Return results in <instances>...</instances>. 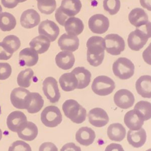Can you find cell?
Masks as SVG:
<instances>
[{
    "mask_svg": "<svg viewBox=\"0 0 151 151\" xmlns=\"http://www.w3.org/2000/svg\"><path fill=\"white\" fill-rule=\"evenodd\" d=\"M86 46L87 60L88 63L93 67L100 65L104 57V39L99 36H92L88 39Z\"/></svg>",
    "mask_w": 151,
    "mask_h": 151,
    "instance_id": "6da1fadb",
    "label": "cell"
},
{
    "mask_svg": "<svg viewBox=\"0 0 151 151\" xmlns=\"http://www.w3.org/2000/svg\"><path fill=\"white\" fill-rule=\"evenodd\" d=\"M65 116L73 123L80 124L86 119L87 112L84 107L73 99L65 100L62 106Z\"/></svg>",
    "mask_w": 151,
    "mask_h": 151,
    "instance_id": "7a4b0ae2",
    "label": "cell"
},
{
    "mask_svg": "<svg viewBox=\"0 0 151 151\" xmlns=\"http://www.w3.org/2000/svg\"><path fill=\"white\" fill-rule=\"evenodd\" d=\"M113 72L116 77L122 80L132 77L134 72V65L128 58L120 57L113 64Z\"/></svg>",
    "mask_w": 151,
    "mask_h": 151,
    "instance_id": "3957f363",
    "label": "cell"
},
{
    "mask_svg": "<svg viewBox=\"0 0 151 151\" xmlns=\"http://www.w3.org/2000/svg\"><path fill=\"white\" fill-rule=\"evenodd\" d=\"M115 88L114 81L106 76L96 77L91 84L93 91L99 96H104L111 94Z\"/></svg>",
    "mask_w": 151,
    "mask_h": 151,
    "instance_id": "277c9868",
    "label": "cell"
},
{
    "mask_svg": "<svg viewBox=\"0 0 151 151\" xmlns=\"http://www.w3.org/2000/svg\"><path fill=\"white\" fill-rule=\"evenodd\" d=\"M62 114L60 109L55 106L46 107L41 113V121L46 127H55L62 122Z\"/></svg>",
    "mask_w": 151,
    "mask_h": 151,
    "instance_id": "5b68a950",
    "label": "cell"
},
{
    "mask_svg": "<svg viewBox=\"0 0 151 151\" xmlns=\"http://www.w3.org/2000/svg\"><path fill=\"white\" fill-rule=\"evenodd\" d=\"M105 50L113 55H118L124 50L125 42L123 38L116 34H110L105 36Z\"/></svg>",
    "mask_w": 151,
    "mask_h": 151,
    "instance_id": "8992f818",
    "label": "cell"
},
{
    "mask_svg": "<svg viewBox=\"0 0 151 151\" xmlns=\"http://www.w3.org/2000/svg\"><path fill=\"white\" fill-rule=\"evenodd\" d=\"M42 91L47 99L52 103H57L60 99V92L57 80L52 77H48L42 83Z\"/></svg>",
    "mask_w": 151,
    "mask_h": 151,
    "instance_id": "52a82bcc",
    "label": "cell"
},
{
    "mask_svg": "<svg viewBox=\"0 0 151 151\" xmlns=\"http://www.w3.org/2000/svg\"><path fill=\"white\" fill-rule=\"evenodd\" d=\"M88 27L93 33L101 34L105 33L109 27V20L103 14L92 15L88 19Z\"/></svg>",
    "mask_w": 151,
    "mask_h": 151,
    "instance_id": "ba28073f",
    "label": "cell"
},
{
    "mask_svg": "<svg viewBox=\"0 0 151 151\" xmlns=\"http://www.w3.org/2000/svg\"><path fill=\"white\" fill-rule=\"evenodd\" d=\"M149 38L148 35L143 31L136 28L128 36V46L132 50L138 51L144 47Z\"/></svg>",
    "mask_w": 151,
    "mask_h": 151,
    "instance_id": "9c48e42d",
    "label": "cell"
},
{
    "mask_svg": "<svg viewBox=\"0 0 151 151\" xmlns=\"http://www.w3.org/2000/svg\"><path fill=\"white\" fill-rule=\"evenodd\" d=\"M114 102L120 109H127L133 106L134 103L133 94L127 89H120L114 95Z\"/></svg>",
    "mask_w": 151,
    "mask_h": 151,
    "instance_id": "30bf717a",
    "label": "cell"
},
{
    "mask_svg": "<svg viewBox=\"0 0 151 151\" xmlns=\"http://www.w3.org/2000/svg\"><path fill=\"white\" fill-rule=\"evenodd\" d=\"M38 33L47 37L51 42L54 41L60 33L58 26L52 21L46 19L42 21L38 26Z\"/></svg>",
    "mask_w": 151,
    "mask_h": 151,
    "instance_id": "8fae6325",
    "label": "cell"
},
{
    "mask_svg": "<svg viewBox=\"0 0 151 151\" xmlns=\"http://www.w3.org/2000/svg\"><path fill=\"white\" fill-rule=\"evenodd\" d=\"M88 117L90 123L97 127L106 126L109 121L107 113L100 107H95L91 109L88 112Z\"/></svg>",
    "mask_w": 151,
    "mask_h": 151,
    "instance_id": "7c38bea8",
    "label": "cell"
},
{
    "mask_svg": "<svg viewBox=\"0 0 151 151\" xmlns=\"http://www.w3.org/2000/svg\"><path fill=\"white\" fill-rule=\"evenodd\" d=\"M42 97L37 92H29L25 99V109L31 114L38 113L44 106Z\"/></svg>",
    "mask_w": 151,
    "mask_h": 151,
    "instance_id": "4fadbf2b",
    "label": "cell"
},
{
    "mask_svg": "<svg viewBox=\"0 0 151 151\" xmlns=\"http://www.w3.org/2000/svg\"><path fill=\"white\" fill-rule=\"evenodd\" d=\"M27 122L25 114L18 110L11 112L7 117L6 125L8 128L13 132H17L19 129Z\"/></svg>",
    "mask_w": 151,
    "mask_h": 151,
    "instance_id": "5bb4252c",
    "label": "cell"
},
{
    "mask_svg": "<svg viewBox=\"0 0 151 151\" xmlns=\"http://www.w3.org/2000/svg\"><path fill=\"white\" fill-rule=\"evenodd\" d=\"M40 16L39 14L33 9H28L24 11L20 18V23L22 27L27 29L32 28L40 23Z\"/></svg>",
    "mask_w": 151,
    "mask_h": 151,
    "instance_id": "9a60e30c",
    "label": "cell"
},
{
    "mask_svg": "<svg viewBox=\"0 0 151 151\" xmlns=\"http://www.w3.org/2000/svg\"><path fill=\"white\" fill-rule=\"evenodd\" d=\"M58 45L63 51L73 52L78 48L79 39L76 35L65 33L61 35L59 38Z\"/></svg>",
    "mask_w": 151,
    "mask_h": 151,
    "instance_id": "2e32d148",
    "label": "cell"
},
{
    "mask_svg": "<svg viewBox=\"0 0 151 151\" xmlns=\"http://www.w3.org/2000/svg\"><path fill=\"white\" fill-rule=\"evenodd\" d=\"M38 61V52L32 48L22 49L19 53V64L21 66L32 67Z\"/></svg>",
    "mask_w": 151,
    "mask_h": 151,
    "instance_id": "e0dca14e",
    "label": "cell"
},
{
    "mask_svg": "<svg viewBox=\"0 0 151 151\" xmlns=\"http://www.w3.org/2000/svg\"><path fill=\"white\" fill-rule=\"evenodd\" d=\"M30 91L23 87H17L11 92L10 100L12 106L18 109H25V99Z\"/></svg>",
    "mask_w": 151,
    "mask_h": 151,
    "instance_id": "ac0fdd59",
    "label": "cell"
},
{
    "mask_svg": "<svg viewBox=\"0 0 151 151\" xmlns=\"http://www.w3.org/2000/svg\"><path fill=\"white\" fill-rule=\"evenodd\" d=\"M55 61L56 65L60 68L67 70L73 67L75 63V57L72 52L62 51L56 55Z\"/></svg>",
    "mask_w": 151,
    "mask_h": 151,
    "instance_id": "d6986e66",
    "label": "cell"
},
{
    "mask_svg": "<svg viewBox=\"0 0 151 151\" xmlns=\"http://www.w3.org/2000/svg\"><path fill=\"white\" fill-rule=\"evenodd\" d=\"M96 138L94 131L90 127L84 126L80 127L76 133V140L80 145L89 146L91 145Z\"/></svg>",
    "mask_w": 151,
    "mask_h": 151,
    "instance_id": "ffe728a7",
    "label": "cell"
},
{
    "mask_svg": "<svg viewBox=\"0 0 151 151\" xmlns=\"http://www.w3.org/2000/svg\"><path fill=\"white\" fill-rule=\"evenodd\" d=\"M17 133L18 136L24 141H32L37 137L38 130L35 124L27 121Z\"/></svg>",
    "mask_w": 151,
    "mask_h": 151,
    "instance_id": "44dd1931",
    "label": "cell"
},
{
    "mask_svg": "<svg viewBox=\"0 0 151 151\" xmlns=\"http://www.w3.org/2000/svg\"><path fill=\"white\" fill-rule=\"evenodd\" d=\"M136 90L137 93L143 98H151V76L144 75L140 76L136 82Z\"/></svg>",
    "mask_w": 151,
    "mask_h": 151,
    "instance_id": "7402d4cb",
    "label": "cell"
},
{
    "mask_svg": "<svg viewBox=\"0 0 151 151\" xmlns=\"http://www.w3.org/2000/svg\"><path fill=\"white\" fill-rule=\"evenodd\" d=\"M124 123L130 130H139L143 124L144 120L137 114L135 110L128 111L124 116Z\"/></svg>",
    "mask_w": 151,
    "mask_h": 151,
    "instance_id": "603a6c76",
    "label": "cell"
},
{
    "mask_svg": "<svg viewBox=\"0 0 151 151\" xmlns=\"http://www.w3.org/2000/svg\"><path fill=\"white\" fill-rule=\"evenodd\" d=\"M71 72L75 75L77 80V89H83L87 87L91 80V73L84 67H77Z\"/></svg>",
    "mask_w": 151,
    "mask_h": 151,
    "instance_id": "cb8c5ba5",
    "label": "cell"
},
{
    "mask_svg": "<svg viewBox=\"0 0 151 151\" xmlns=\"http://www.w3.org/2000/svg\"><path fill=\"white\" fill-rule=\"evenodd\" d=\"M130 23L137 27H141L148 22V16L142 8H136L133 9L128 16Z\"/></svg>",
    "mask_w": 151,
    "mask_h": 151,
    "instance_id": "d4e9b609",
    "label": "cell"
},
{
    "mask_svg": "<svg viewBox=\"0 0 151 151\" xmlns=\"http://www.w3.org/2000/svg\"><path fill=\"white\" fill-rule=\"evenodd\" d=\"M127 140L133 147L139 148L142 147L146 140V133L143 128L139 130H129L127 134Z\"/></svg>",
    "mask_w": 151,
    "mask_h": 151,
    "instance_id": "484cf974",
    "label": "cell"
},
{
    "mask_svg": "<svg viewBox=\"0 0 151 151\" xmlns=\"http://www.w3.org/2000/svg\"><path fill=\"white\" fill-rule=\"evenodd\" d=\"M82 4L80 0H62L60 8L68 18L77 15L81 10Z\"/></svg>",
    "mask_w": 151,
    "mask_h": 151,
    "instance_id": "4316f807",
    "label": "cell"
},
{
    "mask_svg": "<svg viewBox=\"0 0 151 151\" xmlns=\"http://www.w3.org/2000/svg\"><path fill=\"white\" fill-rule=\"evenodd\" d=\"M64 26L67 34L76 36L80 35L84 29L83 21L80 18L74 17L68 18Z\"/></svg>",
    "mask_w": 151,
    "mask_h": 151,
    "instance_id": "83f0119b",
    "label": "cell"
},
{
    "mask_svg": "<svg viewBox=\"0 0 151 151\" xmlns=\"http://www.w3.org/2000/svg\"><path fill=\"white\" fill-rule=\"evenodd\" d=\"M59 83L64 91H71L77 87V80L71 71L62 74L59 78Z\"/></svg>",
    "mask_w": 151,
    "mask_h": 151,
    "instance_id": "f1b7e54d",
    "label": "cell"
},
{
    "mask_svg": "<svg viewBox=\"0 0 151 151\" xmlns=\"http://www.w3.org/2000/svg\"><path fill=\"white\" fill-rule=\"evenodd\" d=\"M126 131L124 127L120 123L111 124L107 128V134L109 138L113 141L120 142L126 136Z\"/></svg>",
    "mask_w": 151,
    "mask_h": 151,
    "instance_id": "f546056e",
    "label": "cell"
},
{
    "mask_svg": "<svg viewBox=\"0 0 151 151\" xmlns=\"http://www.w3.org/2000/svg\"><path fill=\"white\" fill-rule=\"evenodd\" d=\"M50 42V40L47 37L40 35L32 39L29 44L30 47L34 49L38 54H42L48 50Z\"/></svg>",
    "mask_w": 151,
    "mask_h": 151,
    "instance_id": "4dcf8cb0",
    "label": "cell"
},
{
    "mask_svg": "<svg viewBox=\"0 0 151 151\" xmlns=\"http://www.w3.org/2000/svg\"><path fill=\"white\" fill-rule=\"evenodd\" d=\"M17 21L14 16L7 12L0 14V29L2 31H9L16 26Z\"/></svg>",
    "mask_w": 151,
    "mask_h": 151,
    "instance_id": "1f68e13d",
    "label": "cell"
},
{
    "mask_svg": "<svg viewBox=\"0 0 151 151\" xmlns=\"http://www.w3.org/2000/svg\"><path fill=\"white\" fill-rule=\"evenodd\" d=\"M134 110L144 121L151 119V103L150 102L140 101L135 104Z\"/></svg>",
    "mask_w": 151,
    "mask_h": 151,
    "instance_id": "d6a6232c",
    "label": "cell"
},
{
    "mask_svg": "<svg viewBox=\"0 0 151 151\" xmlns=\"http://www.w3.org/2000/svg\"><path fill=\"white\" fill-rule=\"evenodd\" d=\"M34 76V71L31 68H26L19 72L17 76L18 85L23 88L29 87Z\"/></svg>",
    "mask_w": 151,
    "mask_h": 151,
    "instance_id": "836d02e7",
    "label": "cell"
},
{
    "mask_svg": "<svg viewBox=\"0 0 151 151\" xmlns=\"http://www.w3.org/2000/svg\"><path fill=\"white\" fill-rule=\"evenodd\" d=\"M56 6L55 0H37V7L42 14H52L55 10Z\"/></svg>",
    "mask_w": 151,
    "mask_h": 151,
    "instance_id": "e575fe53",
    "label": "cell"
},
{
    "mask_svg": "<svg viewBox=\"0 0 151 151\" xmlns=\"http://www.w3.org/2000/svg\"><path fill=\"white\" fill-rule=\"evenodd\" d=\"M2 42L12 53L17 51L21 46L20 40L14 35H7L3 39Z\"/></svg>",
    "mask_w": 151,
    "mask_h": 151,
    "instance_id": "d590c367",
    "label": "cell"
},
{
    "mask_svg": "<svg viewBox=\"0 0 151 151\" xmlns=\"http://www.w3.org/2000/svg\"><path fill=\"white\" fill-rule=\"evenodd\" d=\"M103 8L109 14H116L120 8V0H103Z\"/></svg>",
    "mask_w": 151,
    "mask_h": 151,
    "instance_id": "8d00e7d4",
    "label": "cell"
},
{
    "mask_svg": "<svg viewBox=\"0 0 151 151\" xmlns=\"http://www.w3.org/2000/svg\"><path fill=\"white\" fill-rule=\"evenodd\" d=\"M8 151H32L29 144L24 140H16L9 147Z\"/></svg>",
    "mask_w": 151,
    "mask_h": 151,
    "instance_id": "74e56055",
    "label": "cell"
},
{
    "mask_svg": "<svg viewBox=\"0 0 151 151\" xmlns=\"http://www.w3.org/2000/svg\"><path fill=\"white\" fill-rule=\"evenodd\" d=\"M12 73V68L7 63H0V80L8 78Z\"/></svg>",
    "mask_w": 151,
    "mask_h": 151,
    "instance_id": "f35d334b",
    "label": "cell"
},
{
    "mask_svg": "<svg viewBox=\"0 0 151 151\" xmlns=\"http://www.w3.org/2000/svg\"><path fill=\"white\" fill-rule=\"evenodd\" d=\"M55 18L56 21H57V22L60 24L62 26L64 25L65 22L66 21V20L68 18V17L65 15L61 10V9L59 8H58L56 11H55Z\"/></svg>",
    "mask_w": 151,
    "mask_h": 151,
    "instance_id": "ab89813d",
    "label": "cell"
},
{
    "mask_svg": "<svg viewBox=\"0 0 151 151\" xmlns=\"http://www.w3.org/2000/svg\"><path fill=\"white\" fill-rule=\"evenodd\" d=\"M12 56V54L9 52L4 43L2 42H0V60H9Z\"/></svg>",
    "mask_w": 151,
    "mask_h": 151,
    "instance_id": "60d3db41",
    "label": "cell"
},
{
    "mask_svg": "<svg viewBox=\"0 0 151 151\" xmlns=\"http://www.w3.org/2000/svg\"><path fill=\"white\" fill-rule=\"evenodd\" d=\"M38 151H58V148L53 143L48 142L42 143Z\"/></svg>",
    "mask_w": 151,
    "mask_h": 151,
    "instance_id": "b9f144b4",
    "label": "cell"
},
{
    "mask_svg": "<svg viewBox=\"0 0 151 151\" xmlns=\"http://www.w3.org/2000/svg\"><path fill=\"white\" fill-rule=\"evenodd\" d=\"M142 57L145 63L151 65V42L143 51L142 53Z\"/></svg>",
    "mask_w": 151,
    "mask_h": 151,
    "instance_id": "7bdbcfd3",
    "label": "cell"
},
{
    "mask_svg": "<svg viewBox=\"0 0 151 151\" xmlns=\"http://www.w3.org/2000/svg\"><path fill=\"white\" fill-rule=\"evenodd\" d=\"M60 151H81L80 147L73 142L65 144L60 149Z\"/></svg>",
    "mask_w": 151,
    "mask_h": 151,
    "instance_id": "ee69618b",
    "label": "cell"
},
{
    "mask_svg": "<svg viewBox=\"0 0 151 151\" xmlns=\"http://www.w3.org/2000/svg\"><path fill=\"white\" fill-rule=\"evenodd\" d=\"M3 6L7 8H14L17 6L19 0H1Z\"/></svg>",
    "mask_w": 151,
    "mask_h": 151,
    "instance_id": "f6af8a7d",
    "label": "cell"
},
{
    "mask_svg": "<svg viewBox=\"0 0 151 151\" xmlns=\"http://www.w3.org/2000/svg\"><path fill=\"white\" fill-rule=\"evenodd\" d=\"M104 151H124L122 146L118 143H111L105 149Z\"/></svg>",
    "mask_w": 151,
    "mask_h": 151,
    "instance_id": "bcb514c9",
    "label": "cell"
},
{
    "mask_svg": "<svg viewBox=\"0 0 151 151\" xmlns=\"http://www.w3.org/2000/svg\"><path fill=\"white\" fill-rule=\"evenodd\" d=\"M137 28L143 31L148 35L149 38H151V22L150 21H148L146 24Z\"/></svg>",
    "mask_w": 151,
    "mask_h": 151,
    "instance_id": "7dc6e473",
    "label": "cell"
},
{
    "mask_svg": "<svg viewBox=\"0 0 151 151\" xmlns=\"http://www.w3.org/2000/svg\"><path fill=\"white\" fill-rule=\"evenodd\" d=\"M140 4L143 8L151 11V0H140Z\"/></svg>",
    "mask_w": 151,
    "mask_h": 151,
    "instance_id": "c3c4849f",
    "label": "cell"
},
{
    "mask_svg": "<svg viewBox=\"0 0 151 151\" xmlns=\"http://www.w3.org/2000/svg\"><path fill=\"white\" fill-rule=\"evenodd\" d=\"M2 132L1 129H0V141L2 139Z\"/></svg>",
    "mask_w": 151,
    "mask_h": 151,
    "instance_id": "681fc988",
    "label": "cell"
},
{
    "mask_svg": "<svg viewBox=\"0 0 151 151\" xmlns=\"http://www.w3.org/2000/svg\"><path fill=\"white\" fill-rule=\"evenodd\" d=\"M27 0H19V3H20V2H25V1H26Z\"/></svg>",
    "mask_w": 151,
    "mask_h": 151,
    "instance_id": "f907efd6",
    "label": "cell"
},
{
    "mask_svg": "<svg viewBox=\"0 0 151 151\" xmlns=\"http://www.w3.org/2000/svg\"><path fill=\"white\" fill-rule=\"evenodd\" d=\"M2 6L0 5V14L2 12Z\"/></svg>",
    "mask_w": 151,
    "mask_h": 151,
    "instance_id": "816d5d0a",
    "label": "cell"
},
{
    "mask_svg": "<svg viewBox=\"0 0 151 151\" xmlns=\"http://www.w3.org/2000/svg\"><path fill=\"white\" fill-rule=\"evenodd\" d=\"M146 151H151V148H150V149H147V150H146Z\"/></svg>",
    "mask_w": 151,
    "mask_h": 151,
    "instance_id": "f5cc1de1",
    "label": "cell"
},
{
    "mask_svg": "<svg viewBox=\"0 0 151 151\" xmlns=\"http://www.w3.org/2000/svg\"><path fill=\"white\" fill-rule=\"evenodd\" d=\"M1 106H0V114H1Z\"/></svg>",
    "mask_w": 151,
    "mask_h": 151,
    "instance_id": "db71d44e",
    "label": "cell"
},
{
    "mask_svg": "<svg viewBox=\"0 0 151 151\" xmlns=\"http://www.w3.org/2000/svg\"></svg>",
    "mask_w": 151,
    "mask_h": 151,
    "instance_id": "11a10c76",
    "label": "cell"
}]
</instances>
